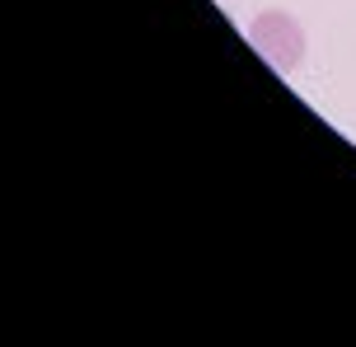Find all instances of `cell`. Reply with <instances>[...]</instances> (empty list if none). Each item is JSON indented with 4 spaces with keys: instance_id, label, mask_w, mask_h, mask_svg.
<instances>
[{
    "instance_id": "6da1fadb",
    "label": "cell",
    "mask_w": 356,
    "mask_h": 347,
    "mask_svg": "<svg viewBox=\"0 0 356 347\" xmlns=\"http://www.w3.org/2000/svg\"><path fill=\"white\" fill-rule=\"evenodd\" d=\"M249 38H253V47L263 52L267 66H277L286 75L305 61V29H300V19H291L286 10H263L249 24Z\"/></svg>"
}]
</instances>
